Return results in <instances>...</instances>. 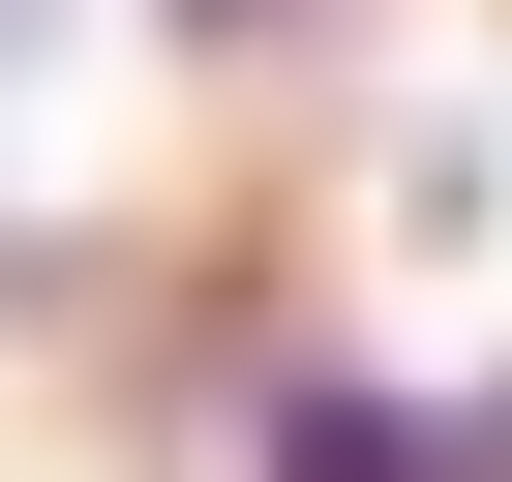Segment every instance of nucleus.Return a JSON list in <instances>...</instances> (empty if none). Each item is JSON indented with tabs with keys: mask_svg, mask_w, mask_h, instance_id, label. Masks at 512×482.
Instances as JSON below:
<instances>
[{
	"mask_svg": "<svg viewBox=\"0 0 512 482\" xmlns=\"http://www.w3.org/2000/svg\"><path fill=\"white\" fill-rule=\"evenodd\" d=\"M272 482H512V392H362V362H272Z\"/></svg>",
	"mask_w": 512,
	"mask_h": 482,
	"instance_id": "nucleus-1",
	"label": "nucleus"
}]
</instances>
